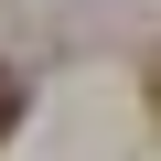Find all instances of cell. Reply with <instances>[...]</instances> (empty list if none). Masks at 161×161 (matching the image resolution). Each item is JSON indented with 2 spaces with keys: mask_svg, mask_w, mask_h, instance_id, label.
<instances>
[{
  "mask_svg": "<svg viewBox=\"0 0 161 161\" xmlns=\"http://www.w3.org/2000/svg\"><path fill=\"white\" fill-rule=\"evenodd\" d=\"M11 129H22V75L0 64V140H11Z\"/></svg>",
  "mask_w": 161,
  "mask_h": 161,
  "instance_id": "obj_1",
  "label": "cell"
},
{
  "mask_svg": "<svg viewBox=\"0 0 161 161\" xmlns=\"http://www.w3.org/2000/svg\"><path fill=\"white\" fill-rule=\"evenodd\" d=\"M150 118H161V54H150Z\"/></svg>",
  "mask_w": 161,
  "mask_h": 161,
  "instance_id": "obj_2",
  "label": "cell"
}]
</instances>
